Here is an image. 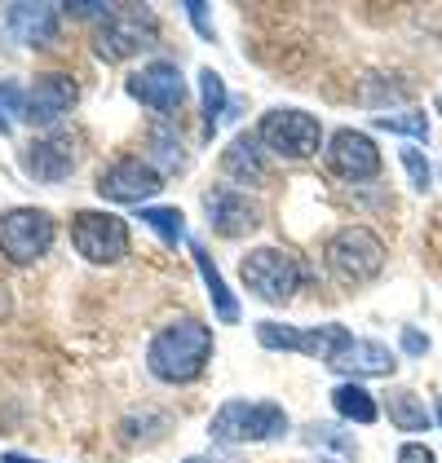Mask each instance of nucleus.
<instances>
[{
  "label": "nucleus",
  "mask_w": 442,
  "mask_h": 463,
  "mask_svg": "<svg viewBox=\"0 0 442 463\" xmlns=\"http://www.w3.org/2000/svg\"><path fill=\"white\" fill-rule=\"evenodd\" d=\"M385 411H389V424L399 428V432H425V428H429V411H425V402L411 389L389 392Z\"/></svg>",
  "instance_id": "obj_21"
},
{
  "label": "nucleus",
  "mask_w": 442,
  "mask_h": 463,
  "mask_svg": "<svg viewBox=\"0 0 442 463\" xmlns=\"http://www.w3.org/2000/svg\"><path fill=\"white\" fill-rule=\"evenodd\" d=\"M204 208H208V221H213V230H217L221 239L253 234V230L261 225V208L248 199V194L230 190V185H221V190H213V194H204Z\"/></svg>",
  "instance_id": "obj_13"
},
{
  "label": "nucleus",
  "mask_w": 442,
  "mask_h": 463,
  "mask_svg": "<svg viewBox=\"0 0 442 463\" xmlns=\"http://www.w3.org/2000/svg\"><path fill=\"white\" fill-rule=\"evenodd\" d=\"M129 93L155 110H178L186 102V80L173 62H150L138 75H129Z\"/></svg>",
  "instance_id": "obj_12"
},
{
  "label": "nucleus",
  "mask_w": 442,
  "mask_h": 463,
  "mask_svg": "<svg viewBox=\"0 0 442 463\" xmlns=\"http://www.w3.org/2000/svg\"><path fill=\"white\" fill-rule=\"evenodd\" d=\"M190 256H195V269H199V279L208 287V296H213V309H217L221 322H239V305H235V296L226 291V279H221V269L213 265V256L204 243H190Z\"/></svg>",
  "instance_id": "obj_18"
},
{
  "label": "nucleus",
  "mask_w": 442,
  "mask_h": 463,
  "mask_svg": "<svg viewBox=\"0 0 442 463\" xmlns=\"http://www.w3.org/2000/svg\"><path fill=\"white\" fill-rule=\"evenodd\" d=\"M5 27L18 44H49L58 36V5H9L5 9Z\"/></svg>",
  "instance_id": "obj_16"
},
{
  "label": "nucleus",
  "mask_w": 442,
  "mask_h": 463,
  "mask_svg": "<svg viewBox=\"0 0 442 463\" xmlns=\"http://www.w3.org/2000/svg\"><path fill=\"white\" fill-rule=\"evenodd\" d=\"M328 164H332V173L345 181H371L380 173V150H376V142H371L368 133L341 128V133H332V142H328Z\"/></svg>",
  "instance_id": "obj_10"
},
{
  "label": "nucleus",
  "mask_w": 442,
  "mask_h": 463,
  "mask_svg": "<svg viewBox=\"0 0 442 463\" xmlns=\"http://www.w3.org/2000/svg\"><path fill=\"white\" fill-rule=\"evenodd\" d=\"M438 115H442V93H438Z\"/></svg>",
  "instance_id": "obj_35"
},
{
  "label": "nucleus",
  "mask_w": 442,
  "mask_h": 463,
  "mask_svg": "<svg viewBox=\"0 0 442 463\" xmlns=\"http://www.w3.org/2000/svg\"><path fill=\"white\" fill-rule=\"evenodd\" d=\"M23 110H27V102H23V89H18L14 80H0V133H9V124H14Z\"/></svg>",
  "instance_id": "obj_25"
},
{
  "label": "nucleus",
  "mask_w": 442,
  "mask_h": 463,
  "mask_svg": "<svg viewBox=\"0 0 442 463\" xmlns=\"http://www.w3.org/2000/svg\"><path fill=\"white\" fill-rule=\"evenodd\" d=\"M438 424H442V397H438Z\"/></svg>",
  "instance_id": "obj_34"
},
{
  "label": "nucleus",
  "mask_w": 442,
  "mask_h": 463,
  "mask_svg": "<svg viewBox=\"0 0 442 463\" xmlns=\"http://www.w3.org/2000/svg\"><path fill=\"white\" fill-rule=\"evenodd\" d=\"M150 142H155V159L173 173V168H182V142H173V133L168 128H155L150 133Z\"/></svg>",
  "instance_id": "obj_26"
},
{
  "label": "nucleus",
  "mask_w": 442,
  "mask_h": 463,
  "mask_svg": "<svg viewBox=\"0 0 442 463\" xmlns=\"http://www.w3.org/2000/svg\"><path fill=\"white\" fill-rule=\"evenodd\" d=\"M75 98H80V89H75L72 75H40L36 84H32V93H27L23 119H32V124H58L75 107Z\"/></svg>",
  "instance_id": "obj_15"
},
{
  "label": "nucleus",
  "mask_w": 442,
  "mask_h": 463,
  "mask_svg": "<svg viewBox=\"0 0 442 463\" xmlns=\"http://www.w3.org/2000/svg\"><path fill=\"white\" fill-rule=\"evenodd\" d=\"M204 9L208 5H199V0H186V14H190V23H195V32L204 40H213V27H208V18H204Z\"/></svg>",
  "instance_id": "obj_30"
},
{
  "label": "nucleus",
  "mask_w": 442,
  "mask_h": 463,
  "mask_svg": "<svg viewBox=\"0 0 442 463\" xmlns=\"http://www.w3.org/2000/svg\"><path fill=\"white\" fill-rule=\"evenodd\" d=\"M213 441L239 446V441H274L288 432V415L274 402H226L213 415Z\"/></svg>",
  "instance_id": "obj_3"
},
{
  "label": "nucleus",
  "mask_w": 442,
  "mask_h": 463,
  "mask_svg": "<svg viewBox=\"0 0 442 463\" xmlns=\"http://www.w3.org/2000/svg\"><path fill=\"white\" fill-rule=\"evenodd\" d=\"M138 221H147L150 230H155L164 243H173V248L186 239V216L178 213V208H142V216H138Z\"/></svg>",
  "instance_id": "obj_23"
},
{
  "label": "nucleus",
  "mask_w": 442,
  "mask_h": 463,
  "mask_svg": "<svg viewBox=\"0 0 442 463\" xmlns=\"http://www.w3.org/2000/svg\"><path fill=\"white\" fill-rule=\"evenodd\" d=\"M319 137H323V128L305 110H270V115H261L257 128V142L283 159H310L319 150Z\"/></svg>",
  "instance_id": "obj_5"
},
{
  "label": "nucleus",
  "mask_w": 442,
  "mask_h": 463,
  "mask_svg": "<svg viewBox=\"0 0 442 463\" xmlns=\"http://www.w3.org/2000/svg\"><path fill=\"white\" fill-rule=\"evenodd\" d=\"M186 463H208V459H204V455H195V459H186Z\"/></svg>",
  "instance_id": "obj_33"
},
{
  "label": "nucleus",
  "mask_w": 442,
  "mask_h": 463,
  "mask_svg": "<svg viewBox=\"0 0 442 463\" xmlns=\"http://www.w3.org/2000/svg\"><path fill=\"white\" fill-rule=\"evenodd\" d=\"M257 340L265 349H293V354H305V357H319V362H332L341 354L354 335L341 326V322H328V326H279V322H257Z\"/></svg>",
  "instance_id": "obj_8"
},
{
  "label": "nucleus",
  "mask_w": 442,
  "mask_h": 463,
  "mask_svg": "<svg viewBox=\"0 0 442 463\" xmlns=\"http://www.w3.org/2000/svg\"><path fill=\"white\" fill-rule=\"evenodd\" d=\"M403 349H407V354H411V357L429 354V335H420L416 326H407V331H403Z\"/></svg>",
  "instance_id": "obj_31"
},
{
  "label": "nucleus",
  "mask_w": 442,
  "mask_h": 463,
  "mask_svg": "<svg viewBox=\"0 0 442 463\" xmlns=\"http://www.w3.org/2000/svg\"><path fill=\"white\" fill-rule=\"evenodd\" d=\"M328 269L336 283L363 287L385 269V243L371 234L368 225H345L328 239Z\"/></svg>",
  "instance_id": "obj_2"
},
{
  "label": "nucleus",
  "mask_w": 442,
  "mask_h": 463,
  "mask_svg": "<svg viewBox=\"0 0 442 463\" xmlns=\"http://www.w3.org/2000/svg\"><path fill=\"white\" fill-rule=\"evenodd\" d=\"M199 98H204V124H208V133L221 124V115H226V84H221V75L213 67H204L199 71Z\"/></svg>",
  "instance_id": "obj_22"
},
{
  "label": "nucleus",
  "mask_w": 442,
  "mask_h": 463,
  "mask_svg": "<svg viewBox=\"0 0 442 463\" xmlns=\"http://www.w3.org/2000/svg\"><path fill=\"white\" fill-rule=\"evenodd\" d=\"M399 463H438V459H434V450H429V446H420V441H407L403 450H399Z\"/></svg>",
  "instance_id": "obj_29"
},
{
  "label": "nucleus",
  "mask_w": 442,
  "mask_h": 463,
  "mask_svg": "<svg viewBox=\"0 0 442 463\" xmlns=\"http://www.w3.org/2000/svg\"><path fill=\"white\" fill-rule=\"evenodd\" d=\"M208 357H213V331L199 318H178L150 340L147 366L164 384H190L208 366Z\"/></svg>",
  "instance_id": "obj_1"
},
{
  "label": "nucleus",
  "mask_w": 442,
  "mask_h": 463,
  "mask_svg": "<svg viewBox=\"0 0 442 463\" xmlns=\"http://www.w3.org/2000/svg\"><path fill=\"white\" fill-rule=\"evenodd\" d=\"M403 168H407V177H411V185H416V190H429L434 168H429V159H425L416 146H407V150H403Z\"/></svg>",
  "instance_id": "obj_27"
},
{
  "label": "nucleus",
  "mask_w": 442,
  "mask_h": 463,
  "mask_svg": "<svg viewBox=\"0 0 442 463\" xmlns=\"http://www.w3.org/2000/svg\"><path fill=\"white\" fill-rule=\"evenodd\" d=\"M221 168L230 173V177L239 181H261V150H257V137H248V133H239L235 142L226 146V155H221Z\"/></svg>",
  "instance_id": "obj_19"
},
{
  "label": "nucleus",
  "mask_w": 442,
  "mask_h": 463,
  "mask_svg": "<svg viewBox=\"0 0 442 463\" xmlns=\"http://www.w3.org/2000/svg\"><path fill=\"white\" fill-rule=\"evenodd\" d=\"M5 463H40V459H27V455H5Z\"/></svg>",
  "instance_id": "obj_32"
},
{
  "label": "nucleus",
  "mask_w": 442,
  "mask_h": 463,
  "mask_svg": "<svg viewBox=\"0 0 442 463\" xmlns=\"http://www.w3.org/2000/svg\"><path fill=\"white\" fill-rule=\"evenodd\" d=\"M62 9H72V14H80V18H98V14H107V9H115V5H107V0H72V5H62Z\"/></svg>",
  "instance_id": "obj_28"
},
{
  "label": "nucleus",
  "mask_w": 442,
  "mask_h": 463,
  "mask_svg": "<svg viewBox=\"0 0 442 463\" xmlns=\"http://www.w3.org/2000/svg\"><path fill=\"white\" fill-rule=\"evenodd\" d=\"M164 190V181H159V173L150 168V164H142V159H115L107 173L98 177V194L102 199H115V203H142V199H150V194H159Z\"/></svg>",
  "instance_id": "obj_11"
},
{
  "label": "nucleus",
  "mask_w": 442,
  "mask_h": 463,
  "mask_svg": "<svg viewBox=\"0 0 442 463\" xmlns=\"http://www.w3.org/2000/svg\"><path fill=\"white\" fill-rule=\"evenodd\" d=\"M371 124H376V128H385V133H403V137H416V142H425V137H429V119H425L420 110H394V115H376Z\"/></svg>",
  "instance_id": "obj_24"
},
{
  "label": "nucleus",
  "mask_w": 442,
  "mask_h": 463,
  "mask_svg": "<svg viewBox=\"0 0 442 463\" xmlns=\"http://www.w3.org/2000/svg\"><path fill=\"white\" fill-rule=\"evenodd\" d=\"M72 243L93 265H115L129 256V225L110 213H75Z\"/></svg>",
  "instance_id": "obj_6"
},
{
  "label": "nucleus",
  "mask_w": 442,
  "mask_h": 463,
  "mask_svg": "<svg viewBox=\"0 0 442 463\" xmlns=\"http://www.w3.org/2000/svg\"><path fill=\"white\" fill-rule=\"evenodd\" d=\"M332 406H336V415H345V420H354V424H371L376 415H380V406L371 402V392L354 380V384H336L332 389Z\"/></svg>",
  "instance_id": "obj_20"
},
{
  "label": "nucleus",
  "mask_w": 442,
  "mask_h": 463,
  "mask_svg": "<svg viewBox=\"0 0 442 463\" xmlns=\"http://www.w3.org/2000/svg\"><path fill=\"white\" fill-rule=\"evenodd\" d=\"M53 248V216L36 208H14L0 216V251L14 265H32Z\"/></svg>",
  "instance_id": "obj_7"
},
{
  "label": "nucleus",
  "mask_w": 442,
  "mask_h": 463,
  "mask_svg": "<svg viewBox=\"0 0 442 463\" xmlns=\"http://www.w3.org/2000/svg\"><path fill=\"white\" fill-rule=\"evenodd\" d=\"M332 371H341V375H354V380H368V375H394V366H399V357L389 354L385 345H376V340H350L341 354L328 362Z\"/></svg>",
  "instance_id": "obj_17"
},
{
  "label": "nucleus",
  "mask_w": 442,
  "mask_h": 463,
  "mask_svg": "<svg viewBox=\"0 0 442 463\" xmlns=\"http://www.w3.org/2000/svg\"><path fill=\"white\" fill-rule=\"evenodd\" d=\"M244 283L265 305H288L296 296V287H301V265H296L293 251L257 248L244 256Z\"/></svg>",
  "instance_id": "obj_4"
},
{
  "label": "nucleus",
  "mask_w": 442,
  "mask_h": 463,
  "mask_svg": "<svg viewBox=\"0 0 442 463\" xmlns=\"http://www.w3.org/2000/svg\"><path fill=\"white\" fill-rule=\"evenodd\" d=\"M23 173L36 181H67L75 173V142L67 133L36 137V142L23 150Z\"/></svg>",
  "instance_id": "obj_14"
},
{
  "label": "nucleus",
  "mask_w": 442,
  "mask_h": 463,
  "mask_svg": "<svg viewBox=\"0 0 442 463\" xmlns=\"http://www.w3.org/2000/svg\"><path fill=\"white\" fill-rule=\"evenodd\" d=\"M150 44H155V18L147 9H115L98 32V58L124 62V58L142 53Z\"/></svg>",
  "instance_id": "obj_9"
}]
</instances>
